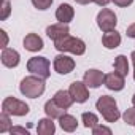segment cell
I'll use <instances>...</instances> for the list:
<instances>
[{"label":"cell","mask_w":135,"mask_h":135,"mask_svg":"<svg viewBox=\"0 0 135 135\" xmlns=\"http://www.w3.org/2000/svg\"><path fill=\"white\" fill-rule=\"evenodd\" d=\"M92 133L94 135H102V133H107V135H111V129L110 127H105V126H95L94 129H92Z\"/></svg>","instance_id":"484cf974"},{"label":"cell","mask_w":135,"mask_h":135,"mask_svg":"<svg viewBox=\"0 0 135 135\" xmlns=\"http://www.w3.org/2000/svg\"><path fill=\"white\" fill-rule=\"evenodd\" d=\"M0 35H2V48H7L8 46V35L5 30H0Z\"/></svg>","instance_id":"f1b7e54d"},{"label":"cell","mask_w":135,"mask_h":135,"mask_svg":"<svg viewBox=\"0 0 135 135\" xmlns=\"http://www.w3.org/2000/svg\"><path fill=\"white\" fill-rule=\"evenodd\" d=\"M83 81H84V84H86L88 88L95 89V88H100V86L103 84V81H105V75H103L100 70L91 69V70H88V72L84 73Z\"/></svg>","instance_id":"9c48e42d"},{"label":"cell","mask_w":135,"mask_h":135,"mask_svg":"<svg viewBox=\"0 0 135 135\" xmlns=\"http://www.w3.org/2000/svg\"><path fill=\"white\" fill-rule=\"evenodd\" d=\"M37 132L38 135H52L56 132V124L52 122V118H43L38 121V126H37Z\"/></svg>","instance_id":"ac0fdd59"},{"label":"cell","mask_w":135,"mask_h":135,"mask_svg":"<svg viewBox=\"0 0 135 135\" xmlns=\"http://www.w3.org/2000/svg\"><path fill=\"white\" fill-rule=\"evenodd\" d=\"M69 92L70 95L73 97L75 102L78 103H84L88 99H89V91H88V86L84 84V81H73L69 88Z\"/></svg>","instance_id":"ba28073f"},{"label":"cell","mask_w":135,"mask_h":135,"mask_svg":"<svg viewBox=\"0 0 135 135\" xmlns=\"http://www.w3.org/2000/svg\"><path fill=\"white\" fill-rule=\"evenodd\" d=\"M32 3H33V7L37 8V10H48L49 7H51V3H52V0H32Z\"/></svg>","instance_id":"d4e9b609"},{"label":"cell","mask_w":135,"mask_h":135,"mask_svg":"<svg viewBox=\"0 0 135 135\" xmlns=\"http://www.w3.org/2000/svg\"><path fill=\"white\" fill-rule=\"evenodd\" d=\"M122 119H124L126 124L135 126V107H133V108H127V110L124 111V114H122Z\"/></svg>","instance_id":"603a6c76"},{"label":"cell","mask_w":135,"mask_h":135,"mask_svg":"<svg viewBox=\"0 0 135 135\" xmlns=\"http://www.w3.org/2000/svg\"><path fill=\"white\" fill-rule=\"evenodd\" d=\"M27 70L32 75L48 80L51 76V64L46 57H30L27 62Z\"/></svg>","instance_id":"277c9868"},{"label":"cell","mask_w":135,"mask_h":135,"mask_svg":"<svg viewBox=\"0 0 135 135\" xmlns=\"http://www.w3.org/2000/svg\"><path fill=\"white\" fill-rule=\"evenodd\" d=\"M102 45L107 48V49H114L121 45V35L119 32L116 30H110V32H105L103 37H102Z\"/></svg>","instance_id":"5bb4252c"},{"label":"cell","mask_w":135,"mask_h":135,"mask_svg":"<svg viewBox=\"0 0 135 135\" xmlns=\"http://www.w3.org/2000/svg\"><path fill=\"white\" fill-rule=\"evenodd\" d=\"M69 33H70V29H69V26L64 24V22L52 24V26H49V27L46 29V35H48L52 41H57V40L67 37Z\"/></svg>","instance_id":"8fae6325"},{"label":"cell","mask_w":135,"mask_h":135,"mask_svg":"<svg viewBox=\"0 0 135 135\" xmlns=\"http://www.w3.org/2000/svg\"><path fill=\"white\" fill-rule=\"evenodd\" d=\"M52 99H54V102H56L59 107H62V108H65V110H69V108L73 105V102H75L69 91H57Z\"/></svg>","instance_id":"e0dca14e"},{"label":"cell","mask_w":135,"mask_h":135,"mask_svg":"<svg viewBox=\"0 0 135 135\" xmlns=\"http://www.w3.org/2000/svg\"><path fill=\"white\" fill-rule=\"evenodd\" d=\"M11 130V121H10V114L2 111L0 114V132L5 133V132H10Z\"/></svg>","instance_id":"7402d4cb"},{"label":"cell","mask_w":135,"mask_h":135,"mask_svg":"<svg viewBox=\"0 0 135 135\" xmlns=\"http://www.w3.org/2000/svg\"><path fill=\"white\" fill-rule=\"evenodd\" d=\"M11 133H29V130L27 129H24V127H19V126H16V127H11V130H10Z\"/></svg>","instance_id":"83f0119b"},{"label":"cell","mask_w":135,"mask_h":135,"mask_svg":"<svg viewBox=\"0 0 135 135\" xmlns=\"http://www.w3.org/2000/svg\"><path fill=\"white\" fill-rule=\"evenodd\" d=\"M111 2H113L114 5L121 7V8H126V7L132 5V2H133V0H111Z\"/></svg>","instance_id":"4316f807"},{"label":"cell","mask_w":135,"mask_h":135,"mask_svg":"<svg viewBox=\"0 0 135 135\" xmlns=\"http://www.w3.org/2000/svg\"><path fill=\"white\" fill-rule=\"evenodd\" d=\"M92 2H94V3H97L99 7H107V5L111 2V0H92Z\"/></svg>","instance_id":"4dcf8cb0"},{"label":"cell","mask_w":135,"mask_h":135,"mask_svg":"<svg viewBox=\"0 0 135 135\" xmlns=\"http://www.w3.org/2000/svg\"><path fill=\"white\" fill-rule=\"evenodd\" d=\"M75 2H76L78 5H88V3L92 2V0H75Z\"/></svg>","instance_id":"1f68e13d"},{"label":"cell","mask_w":135,"mask_h":135,"mask_svg":"<svg viewBox=\"0 0 135 135\" xmlns=\"http://www.w3.org/2000/svg\"><path fill=\"white\" fill-rule=\"evenodd\" d=\"M124 78H126V76H122L121 73L113 72V73L105 75V81H103V84H105L110 91H122L124 86H126Z\"/></svg>","instance_id":"30bf717a"},{"label":"cell","mask_w":135,"mask_h":135,"mask_svg":"<svg viewBox=\"0 0 135 135\" xmlns=\"http://www.w3.org/2000/svg\"><path fill=\"white\" fill-rule=\"evenodd\" d=\"M81 119H83V124H84L86 129H94L99 124V118L94 113H91V111H84L83 116H81Z\"/></svg>","instance_id":"44dd1931"},{"label":"cell","mask_w":135,"mask_h":135,"mask_svg":"<svg viewBox=\"0 0 135 135\" xmlns=\"http://www.w3.org/2000/svg\"><path fill=\"white\" fill-rule=\"evenodd\" d=\"M19 52L13 48H3L2 51V64L8 69H15L19 65Z\"/></svg>","instance_id":"7c38bea8"},{"label":"cell","mask_w":135,"mask_h":135,"mask_svg":"<svg viewBox=\"0 0 135 135\" xmlns=\"http://www.w3.org/2000/svg\"><path fill=\"white\" fill-rule=\"evenodd\" d=\"M54 48L57 51H62V52H72V54H76V56H83L86 52V43L76 37H70L67 35L57 41H54Z\"/></svg>","instance_id":"3957f363"},{"label":"cell","mask_w":135,"mask_h":135,"mask_svg":"<svg viewBox=\"0 0 135 135\" xmlns=\"http://www.w3.org/2000/svg\"><path fill=\"white\" fill-rule=\"evenodd\" d=\"M95 108L99 110V113L102 114V118L107 121V122H116L119 118H121V113L118 110V105H116V100L110 95H102L97 99L95 102Z\"/></svg>","instance_id":"6da1fadb"},{"label":"cell","mask_w":135,"mask_h":135,"mask_svg":"<svg viewBox=\"0 0 135 135\" xmlns=\"http://www.w3.org/2000/svg\"><path fill=\"white\" fill-rule=\"evenodd\" d=\"M19 91L22 95H26L29 99H37L45 92V80L37 75L26 76L19 84Z\"/></svg>","instance_id":"7a4b0ae2"},{"label":"cell","mask_w":135,"mask_h":135,"mask_svg":"<svg viewBox=\"0 0 135 135\" xmlns=\"http://www.w3.org/2000/svg\"><path fill=\"white\" fill-rule=\"evenodd\" d=\"M2 111L8 113L10 116H26L29 113V105L15 97H7L2 102Z\"/></svg>","instance_id":"5b68a950"},{"label":"cell","mask_w":135,"mask_h":135,"mask_svg":"<svg viewBox=\"0 0 135 135\" xmlns=\"http://www.w3.org/2000/svg\"><path fill=\"white\" fill-rule=\"evenodd\" d=\"M11 13V5L10 0H2V11H0V21H5Z\"/></svg>","instance_id":"cb8c5ba5"},{"label":"cell","mask_w":135,"mask_h":135,"mask_svg":"<svg viewBox=\"0 0 135 135\" xmlns=\"http://www.w3.org/2000/svg\"><path fill=\"white\" fill-rule=\"evenodd\" d=\"M114 72L121 73L122 76H127V73H129V60H127L126 56L119 54L114 59Z\"/></svg>","instance_id":"ffe728a7"},{"label":"cell","mask_w":135,"mask_h":135,"mask_svg":"<svg viewBox=\"0 0 135 135\" xmlns=\"http://www.w3.org/2000/svg\"><path fill=\"white\" fill-rule=\"evenodd\" d=\"M73 16H75V11H73L72 5H69V3H62V5H59V8L56 10V19H57L59 22L69 24V22L73 19Z\"/></svg>","instance_id":"4fadbf2b"},{"label":"cell","mask_w":135,"mask_h":135,"mask_svg":"<svg viewBox=\"0 0 135 135\" xmlns=\"http://www.w3.org/2000/svg\"><path fill=\"white\" fill-rule=\"evenodd\" d=\"M133 80H135V67H133Z\"/></svg>","instance_id":"836d02e7"},{"label":"cell","mask_w":135,"mask_h":135,"mask_svg":"<svg viewBox=\"0 0 135 135\" xmlns=\"http://www.w3.org/2000/svg\"><path fill=\"white\" fill-rule=\"evenodd\" d=\"M24 48L27 51H32V52L41 51L43 49V40L37 33H27L24 38Z\"/></svg>","instance_id":"9a60e30c"},{"label":"cell","mask_w":135,"mask_h":135,"mask_svg":"<svg viewBox=\"0 0 135 135\" xmlns=\"http://www.w3.org/2000/svg\"><path fill=\"white\" fill-rule=\"evenodd\" d=\"M132 103H133V107H135V94H133V97H132Z\"/></svg>","instance_id":"d6a6232c"},{"label":"cell","mask_w":135,"mask_h":135,"mask_svg":"<svg viewBox=\"0 0 135 135\" xmlns=\"http://www.w3.org/2000/svg\"><path fill=\"white\" fill-rule=\"evenodd\" d=\"M59 124H60L62 130H65V132H75L76 127H78L76 118L72 116V114H67V113H65L62 118H59Z\"/></svg>","instance_id":"d6986e66"},{"label":"cell","mask_w":135,"mask_h":135,"mask_svg":"<svg viewBox=\"0 0 135 135\" xmlns=\"http://www.w3.org/2000/svg\"><path fill=\"white\" fill-rule=\"evenodd\" d=\"M45 113H46V116H49V118H52V119H59V118H62V116L67 113V110L62 108V107H59V105L54 102V99H52V100H48V102L45 103Z\"/></svg>","instance_id":"2e32d148"},{"label":"cell","mask_w":135,"mask_h":135,"mask_svg":"<svg viewBox=\"0 0 135 135\" xmlns=\"http://www.w3.org/2000/svg\"><path fill=\"white\" fill-rule=\"evenodd\" d=\"M127 37L129 38H135V22L127 27Z\"/></svg>","instance_id":"f546056e"},{"label":"cell","mask_w":135,"mask_h":135,"mask_svg":"<svg viewBox=\"0 0 135 135\" xmlns=\"http://www.w3.org/2000/svg\"><path fill=\"white\" fill-rule=\"evenodd\" d=\"M52 67H54V70L59 75H67V73L73 72V69H75V60L72 57H69V56H65V54H59V56L54 57Z\"/></svg>","instance_id":"52a82bcc"},{"label":"cell","mask_w":135,"mask_h":135,"mask_svg":"<svg viewBox=\"0 0 135 135\" xmlns=\"http://www.w3.org/2000/svg\"><path fill=\"white\" fill-rule=\"evenodd\" d=\"M116 15L108 10V8H103L99 15H97V26L102 32H110V30H114L116 27Z\"/></svg>","instance_id":"8992f818"}]
</instances>
